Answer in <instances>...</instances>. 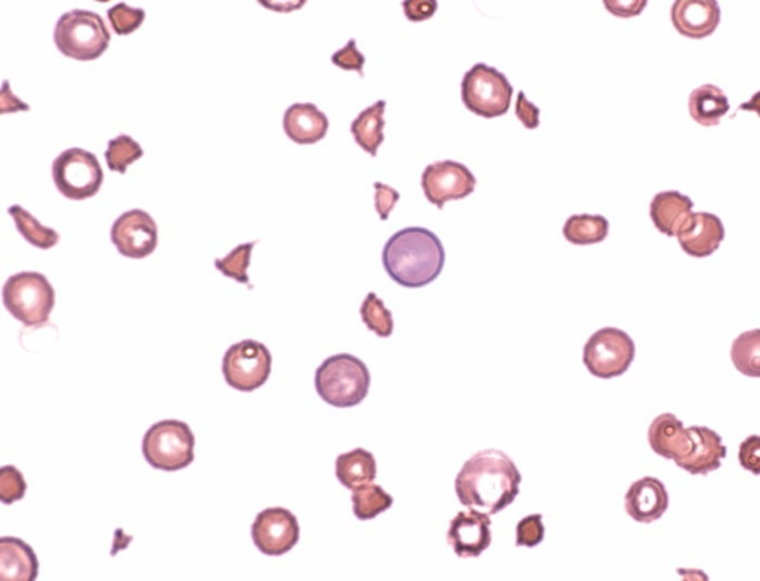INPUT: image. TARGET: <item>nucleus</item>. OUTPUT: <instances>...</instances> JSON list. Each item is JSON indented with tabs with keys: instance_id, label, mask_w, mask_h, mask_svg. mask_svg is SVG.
Wrapping results in <instances>:
<instances>
[{
	"instance_id": "nucleus-37",
	"label": "nucleus",
	"mask_w": 760,
	"mask_h": 581,
	"mask_svg": "<svg viewBox=\"0 0 760 581\" xmlns=\"http://www.w3.org/2000/svg\"><path fill=\"white\" fill-rule=\"evenodd\" d=\"M738 460L741 468L760 477V436L751 435L739 445Z\"/></svg>"
},
{
	"instance_id": "nucleus-25",
	"label": "nucleus",
	"mask_w": 760,
	"mask_h": 581,
	"mask_svg": "<svg viewBox=\"0 0 760 581\" xmlns=\"http://www.w3.org/2000/svg\"><path fill=\"white\" fill-rule=\"evenodd\" d=\"M376 477H378L376 458L365 448H355L336 458V478L345 489L354 491L370 484Z\"/></svg>"
},
{
	"instance_id": "nucleus-14",
	"label": "nucleus",
	"mask_w": 760,
	"mask_h": 581,
	"mask_svg": "<svg viewBox=\"0 0 760 581\" xmlns=\"http://www.w3.org/2000/svg\"><path fill=\"white\" fill-rule=\"evenodd\" d=\"M489 515L477 510L459 511L451 521L448 543L462 559L478 558L492 543Z\"/></svg>"
},
{
	"instance_id": "nucleus-30",
	"label": "nucleus",
	"mask_w": 760,
	"mask_h": 581,
	"mask_svg": "<svg viewBox=\"0 0 760 581\" xmlns=\"http://www.w3.org/2000/svg\"><path fill=\"white\" fill-rule=\"evenodd\" d=\"M143 154L145 151H143L142 146L130 135L122 134L109 141L105 158L110 171L125 174L128 166L143 158Z\"/></svg>"
},
{
	"instance_id": "nucleus-21",
	"label": "nucleus",
	"mask_w": 760,
	"mask_h": 581,
	"mask_svg": "<svg viewBox=\"0 0 760 581\" xmlns=\"http://www.w3.org/2000/svg\"><path fill=\"white\" fill-rule=\"evenodd\" d=\"M38 574V556L27 543L16 537L0 539V580L35 581Z\"/></svg>"
},
{
	"instance_id": "nucleus-26",
	"label": "nucleus",
	"mask_w": 760,
	"mask_h": 581,
	"mask_svg": "<svg viewBox=\"0 0 760 581\" xmlns=\"http://www.w3.org/2000/svg\"><path fill=\"white\" fill-rule=\"evenodd\" d=\"M609 235V221L603 215H572L563 226V236L569 244L596 245Z\"/></svg>"
},
{
	"instance_id": "nucleus-19",
	"label": "nucleus",
	"mask_w": 760,
	"mask_h": 581,
	"mask_svg": "<svg viewBox=\"0 0 760 581\" xmlns=\"http://www.w3.org/2000/svg\"><path fill=\"white\" fill-rule=\"evenodd\" d=\"M284 133L297 145H316L329 131V119L312 102H296L285 110Z\"/></svg>"
},
{
	"instance_id": "nucleus-4",
	"label": "nucleus",
	"mask_w": 760,
	"mask_h": 581,
	"mask_svg": "<svg viewBox=\"0 0 760 581\" xmlns=\"http://www.w3.org/2000/svg\"><path fill=\"white\" fill-rule=\"evenodd\" d=\"M54 42L61 54L69 59L94 61L108 51L110 33L96 12L73 10L57 22Z\"/></svg>"
},
{
	"instance_id": "nucleus-15",
	"label": "nucleus",
	"mask_w": 760,
	"mask_h": 581,
	"mask_svg": "<svg viewBox=\"0 0 760 581\" xmlns=\"http://www.w3.org/2000/svg\"><path fill=\"white\" fill-rule=\"evenodd\" d=\"M676 237L688 256L706 259L721 247L725 239V227L712 212H690Z\"/></svg>"
},
{
	"instance_id": "nucleus-35",
	"label": "nucleus",
	"mask_w": 760,
	"mask_h": 581,
	"mask_svg": "<svg viewBox=\"0 0 760 581\" xmlns=\"http://www.w3.org/2000/svg\"><path fill=\"white\" fill-rule=\"evenodd\" d=\"M546 539V527L542 523V515H530L523 518L516 528L517 547H537Z\"/></svg>"
},
{
	"instance_id": "nucleus-31",
	"label": "nucleus",
	"mask_w": 760,
	"mask_h": 581,
	"mask_svg": "<svg viewBox=\"0 0 760 581\" xmlns=\"http://www.w3.org/2000/svg\"><path fill=\"white\" fill-rule=\"evenodd\" d=\"M363 322L367 330L371 331L379 337L388 338L394 333V318L390 309H387L385 302L380 300L375 293L367 294L359 309Z\"/></svg>"
},
{
	"instance_id": "nucleus-39",
	"label": "nucleus",
	"mask_w": 760,
	"mask_h": 581,
	"mask_svg": "<svg viewBox=\"0 0 760 581\" xmlns=\"http://www.w3.org/2000/svg\"><path fill=\"white\" fill-rule=\"evenodd\" d=\"M403 10L408 22H427L439 10V3L434 2V0H406L403 3Z\"/></svg>"
},
{
	"instance_id": "nucleus-40",
	"label": "nucleus",
	"mask_w": 760,
	"mask_h": 581,
	"mask_svg": "<svg viewBox=\"0 0 760 581\" xmlns=\"http://www.w3.org/2000/svg\"><path fill=\"white\" fill-rule=\"evenodd\" d=\"M516 116L526 129H537L541 110H539L532 101L527 100L525 92H518Z\"/></svg>"
},
{
	"instance_id": "nucleus-29",
	"label": "nucleus",
	"mask_w": 760,
	"mask_h": 581,
	"mask_svg": "<svg viewBox=\"0 0 760 581\" xmlns=\"http://www.w3.org/2000/svg\"><path fill=\"white\" fill-rule=\"evenodd\" d=\"M394 505V497L380 485L366 484L353 493L354 515L359 521H371Z\"/></svg>"
},
{
	"instance_id": "nucleus-17",
	"label": "nucleus",
	"mask_w": 760,
	"mask_h": 581,
	"mask_svg": "<svg viewBox=\"0 0 760 581\" xmlns=\"http://www.w3.org/2000/svg\"><path fill=\"white\" fill-rule=\"evenodd\" d=\"M672 22L686 38H709L721 24V7L714 0H677L673 3Z\"/></svg>"
},
{
	"instance_id": "nucleus-18",
	"label": "nucleus",
	"mask_w": 760,
	"mask_h": 581,
	"mask_svg": "<svg viewBox=\"0 0 760 581\" xmlns=\"http://www.w3.org/2000/svg\"><path fill=\"white\" fill-rule=\"evenodd\" d=\"M628 517L640 523H652L664 517L669 509L667 489L653 477L641 478L628 489L624 498Z\"/></svg>"
},
{
	"instance_id": "nucleus-24",
	"label": "nucleus",
	"mask_w": 760,
	"mask_h": 581,
	"mask_svg": "<svg viewBox=\"0 0 760 581\" xmlns=\"http://www.w3.org/2000/svg\"><path fill=\"white\" fill-rule=\"evenodd\" d=\"M690 116L702 126H718L721 119L730 112L728 97L716 85L706 84L694 89L689 96Z\"/></svg>"
},
{
	"instance_id": "nucleus-1",
	"label": "nucleus",
	"mask_w": 760,
	"mask_h": 581,
	"mask_svg": "<svg viewBox=\"0 0 760 581\" xmlns=\"http://www.w3.org/2000/svg\"><path fill=\"white\" fill-rule=\"evenodd\" d=\"M520 484L522 473L508 454L485 449L474 454L457 473L455 491L462 506L493 517L513 505Z\"/></svg>"
},
{
	"instance_id": "nucleus-22",
	"label": "nucleus",
	"mask_w": 760,
	"mask_h": 581,
	"mask_svg": "<svg viewBox=\"0 0 760 581\" xmlns=\"http://www.w3.org/2000/svg\"><path fill=\"white\" fill-rule=\"evenodd\" d=\"M692 208L694 202L689 196L682 195L676 190L661 191V194L653 196L651 202L653 226L663 235L674 237L684 226Z\"/></svg>"
},
{
	"instance_id": "nucleus-34",
	"label": "nucleus",
	"mask_w": 760,
	"mask_h": 581,
	"mask_svg": "<svg viewBox=\"0 0 760 581\" xmlns=\"http://www.w3.org/2000/svg\"><path fill=\"white\" fill-rule=\"evenodd\" d=\"M27 482L15 466H5L0 470V500L3 505H14L26 495Z\"/></svg>"
},
{
	"instance_id": "nucleus-11",
	"label": "nucleus",
	"mask_w": 760,
	"mask_h": 581,
	"mask_svg": "<svg viewBox=\"0 0 760 581\" xmlns=\"http://www.w3.org/2000/svg\"><path fill=\"white\" fill-rule=\"evenodd\" d=\"M477 178L469 168L456 161H440L425 168L420 186L425 198L439 210L449 200L468 198L476 190Z\"/></svg>"
},
{
	"instance_id": "nucleus-3",
	"label": "nucleus",
	"mask_w": 760,
	"mask_h": 581,
	"mask_svg": "<svg viewBox=\"0 0 760 581\" xmlns=\"http://www.w3.org/2000/svg\"><path fill=\"white\" fill-rule=\"evenodd\" d=\"M371 375L357 356H330L318 367L316 388L320 398L334 408H353L369 395Z\"/></svg>"
},
{
	"instance_id": "nucleus-13",
	"label": "nucleus",
	"mask_w": 760,
	"mask_h": 581,
	"mask_svg": "<svg viewBox=\"0 0 760 581\" xmlns=\"http://www.w3.org/2000/svg\"><path fill=\"white\" fill-rule=\"evenodd\" d=\"M110 239L126 259H146L158 247V226L146 211H126L114 221Z\"/></svg>"
},
{
	"instance_id": "nucleus-20",
	"label": "nucleus",
	"mask_w": 760,
	"mask_h": 581,
	"mask_svg": "<svg viewBox=\"0 0 760 581\" xmlns=\"http://www.w3.org/2000/svg\"><path fill=\"white\" fill-rule=\"evenodd\" d=\"M648 441L653 453L665 460H673L674 463L684 458L690 447V435L684 421L670 412L658 416L652 421L649 425Z\"/></svg>"
},
{
	"instance_id": "nucleus-12",
	"label": "nucleus",
	"mask_w": 760,
	"mask_h": 581,
	"mask_svg": "<svg viewBox=\"0 0 760 581\" xmlns=\"http://www.w3.org/2000/svg\"><path fill=\"white\" fill-rule=\"evenodd\" d=\"M252 539L263 555L289 554L299 543V522L292 511L284 507H268L260 511L253 522Z\"/></svg>"
},
{
	"instance_id": "nucleus-10",
	"label": "nucleus",
	"mask_w": 760,
	"mask_h": 581,
	"mask_svg": "<svg viewBox=\"0 0 760 581\" xmlns=\"http://www.w3.org/2000/svg\"><path fill=\"white\" fill-rule=\"evenodd\" d=\"M222 371L228 386L240 392H255L271 378V351L256 339H243L224 354Z\"/></svg>"
},
{
	"instance_id": "nucleus-42",
	"label": "nucleus",
	"mask_w": 760,
	"mask_h": 581,
	"mask_svg": "<svg viewBox=\"0 0 760 581\" xmlns=\"http://www.w3.org/2000/svg\"><path fill=\"white\" fill-rule=\"evenodd\" d=\"M0 109H2V113H14L19 112V110L28 112V110H30V106L26 104V102L20 101L19 98L12 94L10 89V82L5 81L3 82L2 94H0Z\"/></svg>"
},
{
	"instance_id": "nucleus-9",
	"label": "nucleus",
	"mask_w": 760,
	"mask_h": 581,
	"mask_svg": "<svg viewBox=\"0 0 760 581\" xmlns=\"http://www.w3.org/2000/svg\"><path fill=\"white\" fill-rule=\"evenodd\" d=\"M52 180L64 198L84 200L100 191L105 174L96 154L73 147L56 158L52 163Z\"/></svg>"
},
{
	"instance_id": "nucleus-23",
	"label": "nucleus",
	"mask_w": 760,
	"mask_h": 581,
	"mask_svg": "<svg viewBox=\"0 0 760 581\" xmlns=\"http://www.w3.org/2000/svg\"><path fill=\"white\" fill-rule=\"evenodd\" d=\"M385 109L387 101H376L370 108L363 110L351 124V133L354 135L355 143L373 158L378 157L379 147L385 141V135H383Z\"/></svg>"
},
{
	"instance_id": "nucleus-6",
	"label": "nucleus",
	"mask_w": 760,
	"mask_h": 581,
	"mask_svg": "<svg viewBox=\"0 0 760 581\" xmlns=\"http://www.w3.org/2000/svg\"><path fill=\"white\" fill-rule=\"evenodd\" d=\"M3 305L23 325L42 326L54 310L56 290L42 273H16L3 285Z\"/></svg>"
},
{
	"instance_id": "nucleus-28",
	"label": "nucleus",
	"mask_w": 760,
	"mask_h": 581,
	"mask_svg": "<svg viewBox=\"0 0 760 581\" xmlns=\"http://www.w3.org/2000/svg\"><path fill=\"white\" fill-rule=\"evenodd\" d=\"M731 359L743 375L760 379V330L738 335L731 347Z\"/></svg>"
},
{
	"instance_id": "nucleus-33",
	"label": "nucleus",
	"mask_w": 760,
	"mask_h": 581,
	"mask_svg": "<svg viewBox=\"0 0 760 581\" xmlns=\"http://www.w3.org/2000/svg\"><path fill=\"white\" fill-rule=\"evenodd\" d=\"M108 18L112 30L120 36L131 35L140 28L146 18V12L142 8H131L126 3H117L108 11Z\"/></svg>"
},
{
	"instance_id": "nucleus-27",
	"label": "nucleus",
	"mask_w": 760,
	"mask_h": 581,
	"mask_svg": "<svg viewBox=\"0 0 760 581\" xmlns=\"http://www.w3.org/2000/svg\"><path fill=\"white\" fill-rule=\"evenodd\" d=\"M8 214L14 220L16 231L33 247L39 249H51L59 244L60 235L54 228L45 227L38 219H35L27 210L20 205H12L8 208Z\"/></svg>"
},
{
	"instance_id": "nucleus-16",
	"label": "nucleus",
	"mask_w": 760,
	"mask_h": 581,
	"mask_svg": "<svg viewBox=\"0 0 760 581\" xmlns=\"http://www.w3.org/2000/svg\"><path fill=\"white\" fill-rule=\"evenodd\" d=\"M690 447L688 454L676 461L677 468L684 469L690 474H706L721 469L722 460L726 457L725 445L722 436L706 425H690Z\"/></svg>"
},
{
	"instance_id": "nucleus-36",
	"label": "nucleus",
	"mask_w": 760,
	"mask_h": 581,
	"mask_svg": "<svg viewBox=\"0 0 760 581\" xmlns=\"http://www.w3.org/2000/svg\"><path fill=\"white\" fill-rule=\"evenodd\" d=\"M332 63L342 71H354L359 76L365 77L366 57L358 51L355 39H351L345 47L334 52Z\"/></svg>"
},
{
	"instance_id": "nucleus-8",
	"label": "nucleus",
	"mask_w": 760,
	"mask_h": 581,
	"mask_svg": "<svg viewBox=\"0 0 760 581\" xmlns=\"http://www.w3.org/2000/svg\"><path fill=\"white\" fill-rule=\"evenodd\" d=\"M636 358V345L623 330L606 326L596 331L584 346L583 362L594 378H621L630 370Z\"/></svg>"
},
{
	"instance_id": "nucleus-7",
	"label": "nucleus",
	"mask_w": 760,
	"mask_h": 581,
	"mask_svg": "<svg viewBox=\"0 0 760 581\" xmlns=\"http://www.w3.org/2000/svg\"><path fill=\"white\" fill-rule=\"evenodd\" d=\"M514 88L504 73L485 63H477L464 75L461 97L465 108L477 116H504L510 110Z\"/></svg>"
},
{
	"instance_id": "nucleus-43",
	"label": "nucleus",
	"mask_w": 760,
	"mask_h": 581,
	"mask_svg": "<svg viewBox=\"0 0 760 581\" xmlns=\"http://www.w3.org/2000/svg\"><path fill=\"white\" fill-rule=\"evenodd\" d=\"M739 110H747V112H755L760 118V91L753 94L750 101L743 102L738 108Z\"/></svg>"
},
{
	"instance_id": "nucleus-5",
	"label": "nucleus",
	"mask_w": 760,
	"mask_h": 581,
	"mask_svg": "<svg viewBox=\"0 0 760 581\" xmlns=\"http://www.w3.org/2000/svg\"><path fill=\"white\" fill-rule=\"evenodd\" d=\"M143 457L154 469L177 472L195 460V435L185 421L162 420L143 437Z\"/></svg>"
},
{
	"instance_id": "nucleus-2",
	"label": "nucleus",
	"mask_w": 760,
	"mask_h": 581,
	"mask_svg": "<svg viewBox=\"0 0 760 581\" xmlns=\"http://www.w3.org/2000/svg\"><path fill=\"white\" fill-rule=\"evenodd\" d=\"M388 275L404 288H422L443 272L445 251L434 232L407 227L388 239L382 252Z\"/></svg>"
},
{
	"instance_id": "nucleus-41",
	"label": "nucleus",
	"mask_w": 760,
	"mask_h": 581,
	"mask_svg": "<svg viewBox=\"0 0 760 581\" xmlns=\"http://www.w3.org/2000/svg\"><path fill=\"white\" fill-rule=\"evenodd\" d=\"M603 3L611 14L620 16V18H632V16L639 15L648 5L647 0H625V2L623 0H604Z\"/></svg>"
},
{
	"instance_id": "nucleus-32",
	"label": "nucleus",
	"mask_w": 760,
	"mask_h": 581,
	"mask_svg": "<svg viewBox=\"0 0 760 581\" xmlns=\"http://www.w3.org/2000/svg\"><path fill=\"white\" fill-rule=\"evenodd\" d=\"M255 247L256 243L240 245L223 259L216 260V269L240 284H248L250 280H248L247 270L250 268L252 252Z\"/></svg>"
},
{
	"instance_id": "nucleus-38",
	"label": "nucleus",
	"mask_w": 760,
	"mask_h": 581,
	"mask_svg": "<svg viewBox=\"0 0 760 581\" xmlns=\"http://www.w3.org/2000/svg\"><path fill=\"white\" fill-rule=\"evenodd\" d=\"M375 208L378 211L379 219L387 221L390 219L391 211L394 210L396 202L400 200V194L387 184L375 183Z\"/></svg>"
}]
</instances>
